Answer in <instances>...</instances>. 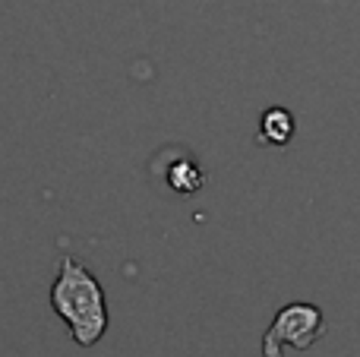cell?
I'll return each mask as SVG.
<instances>
[{"label": "cell", "instance_id": "cell-1", "mask_svg": "<svg viewBox=\"0 0 360 357\" xmlns=\"http://www.w3.org/2000/svg\"><path fill=\"white\" fill-rule=\"evenodd\" d=\"M51 307L70 326L76 345L92 348L108 329V307H105V291H101L98 278L76 263L73 257H63L57 282L51 288Z\"/></svg>", "mask_w": 360, "mask_h": 357}, {"label": "cell", "instance_id": "cell-3", "mask_svg": "<svg viewBox=\"0 0 360 357\" xmlns=\"http://www.w3.org/2000/svg\"><path fill=\"white\" fill-rule=\"evenodd\" d=\"M259 136L269 145H288L294 136V117L285 108H269L259 120Z\"/></svg>", "mask_w": 360, "mask_h": 357}, {"label": "cell", "instance_id": "cell-4", "mask_svg": "<svg viewBox=\"0 0 360 357\" xmlns=\"http://www.w3.org/2000/svg\"><path fill=\"white\" fill-rule=\"evenodd\" d=\"M202 181H205L202 171H199L190 158H180V162H174L168 171V183H171V190H177V193H196V190L202 187Z\"/></svg>", "mask_w": 360, "mask_h": 357}, {"label": "cell", "instance_id": "cell-2", "mask_svg": "<svg viewBox=\"0 0 360 357\" xmlns=\"http://www.w3.org/2000/svg\"><path fill=\"white\" fill-rule=\"evenodd\" d=\"M323 335V313L313 304H291L275 316L272 329L262 339V354L281 357V348L291 345L297 351H307Z\"/></svg>", "mask_w": 360, "mask_h": 357}]
</instances>
